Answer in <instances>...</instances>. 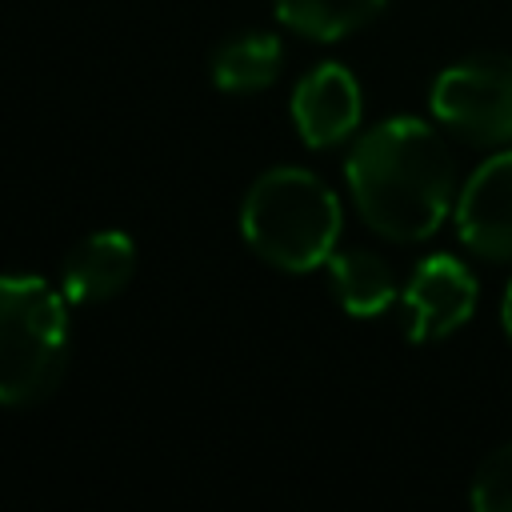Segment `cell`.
I'll list each match as a JSON object with an SVG mask.
<instances>
[{
    "label": "cell",
    "mask_w": 512,
    "mask_h": 512,
    "mask_svg": "<svg viewBox=\"0 0 512 512\" xmlns=\"http://www.w3.org/2000/svg\"><path fill=\"white\" fill-rule=\"evenodd\" d=\"M344 176L356 212L396 244L432 236L456 208L452 152L444 136L416 116H392L368 128L352 144Z\"/></svg>",
    "instance_id": "obj_1"
},
{
    "label": "cell",
    "mask_w": 512,
    "mask_h": 512,
    "mask_svg": "<svg viewBox=\"0 0 512 512\" xmlns=\"http://www.w3.org/2000/svg\"><path fill=\"white\" fill-rule=\"evenodd\" d=\"M340 200L308 168H268L252 180L240 204V232L248 248L284 272H312L328 264L340 240Z\"/></svg>",
    "instance_id": "obj_2"
},
{
    "label": "cell",
    "mask_w": 512,
    "mask_h": 512,
    "mask_svg": "<svg viewBox=\"0 0 512 512\" xmlns=\"http://www.w3.org/2000/svg\"><path fill=\"white\" fill-rule=\"evenodd\" d=\"M40 276H0V404L28 408L48 400L68 368V312Z\"/></svg>",
    "instance_id": "obj_3"
},
{
    "label": "cell",
    "mask_w": 512,
    "mask_h": 512,
    "mask_svg": "<svg viewBox=\"0 0 512 512\" xmlns=\"http://www.w3.org/2000/svg\"><path fill=\"white\" fill-rule=\"evenodd\" d=\"M432 116L468 144H512V56L476 52L432 80Z\"/></svg>",
    "instance_id": "obj_4"
},
{
    "label": "cell",
    "mask_w": 512,
    "mask_h": 512,
    "mask_svg": "<svg viewBox=\"0 0 512 512\" xmlns=\"http://www.w3.org/2000/svg\"><path fill=\"white\" fill-rule=\"evenodd\" d=\"M476 300H480V288H476V276L464 260L448 256V252H436V256H424L408 284H404V332L412 344H432V340H444L452 336L456 328H464L476 312Z\"/></svg>",
    "instance_id": "obj_5"
},
{
    "label": "cell",
    "mask_w": 512,
    "mask_h": 512,
    "mask_svg": "<svg viewBox=\"0 0 512 512\" xmlns=\"http://www.w3.org/2000/svg\"><path fill=\"white\" fill-rule=\"evenodd\" d=\"M456 236L484 260H512V148L488 156L456 192Z\"/></svg>",
    "instance_id": "obj_6"
},
{
    "label": "cell",
    "mask_w": 512,
    "mask_h": 512,
    "mask_svg": "<svg viewBox=\"0 0 512 512\" xmlns=\"http://www.w3.org/2000/svg\"><path fill=\"white\" fill-rule=\"evenodd\" d=\"M360 116V80L336 60L308 68L292 88V124L308 148H332L348 140L360 128Z\"/></svg>",
    "instance_id": "obj_7"
},
{
    "label": "cell",
    "mask_w": 512,
    "mask_h": 512,
    "mask_svg": "<svg viewBox=\"0 0 512 512\" xmlns=\"http://www.w3.org/2000/svg\"><path fill=\"white\" fill-rule=\"evenodd\" d=\"M136 272V240L104 228L84 236L60 264V288L72 304H104L128 288Z\"/></svg>",
    "instance_id": "obj_8"
},
{
    "label": "cell",
    "mask_w": 512,
    "mask_h": 512,
    "mask_svg": "<svg viewBox=\"0 0 512 512\" xmlns=\"http://www.w3.org/2000/svg\"><path fill=\"white\" fill-rule=\"evenodd\" d=\"M280 60H284L280 36L264 32V28H248V32L228 36L224 44H216L208 72L220 92L244 96V92H264L280 76Z\"/></svg>",
    "instance_id": "obj_9"
},
{
    "label": "cell",
    "mask_w": 512,
    "mask_h": 512,
    "mask_svg": "<svg viewBox=\"0 0 512 512\" xmlns=\"http://www.w3.org/2000/svg\"><path fill=\"white\" fill-rule=\"evenodd\" d=\"M328 280H332V296L340 300V308L348 316H380L396 300L392 268L376 252H364V248L332 252L328 256Z\"/></svg>",
    "instance_id": "obj_10"
},
{
    "label": "cell",
    "mask_w": 512,
    "mask_h": 512,
    "mask_svg": "<svg viewBox=\"0 0 512 512\" xmlns=\"http://www.w3.org/2000/svg\"><path fill=\"white\" fill-rule=\"evenodd\" d=\"M388 0H272L276 20L308 40H340L384 12Z\"/></svg>",
    "instance_id": "obj_11"
},
{
    "label": "cell",
    "mask_w": 512,
    "mask_h": 512,
    "mask_svg": "<svg viewBox=\"0 0 512 512\" xmlns=\"http://www.w3.org/2000/svg\"><path fill=\"white\" fill-rule=\"evenodd\" d=\"M472 508L476 512H512V440L484 456L472 476Z\"/></svg>",
    "instance_id": "obj_12"
},
{
    "label": "cell",
    "mask_w": 512,
    "mask_h": 512,
    "mask_svg": "<svg viewBox=\"0 0 512 512\" xmlns=\"http://www.w3.org/2000/svg\"><path fill=\"white\" fill-rule=\"evenodd\" d=\"M500 320H504V332H508V340H512V284H508V292H504V304H500Z\"/></svg>",
    "instance_id": "obj_13"
}]
</instances>
